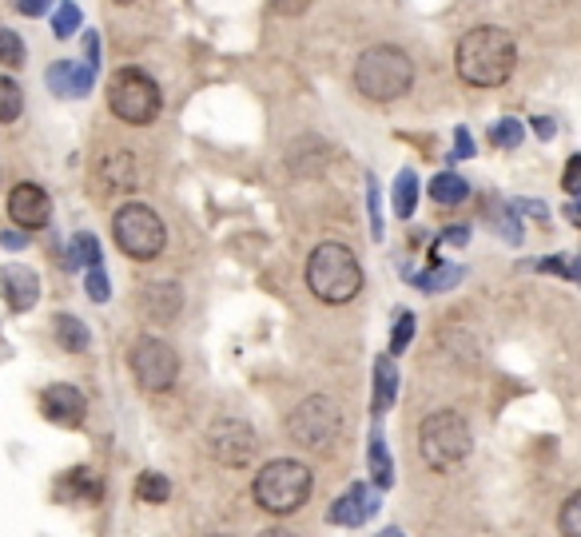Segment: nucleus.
I'll return each instance as SVG.
<instances>
[{
	"mask_svg": "<svg viewBox=\"0 0 581 537\" xmlns=\"http://www.w3.org/2000/svg\"><path fill=\"white\" fill-rule=\"evenodd\" d=\"M454 68L474 88H502L518 68V45L506 28L478 24L454 48Z\"/></svg>",
	"mask_w": 581,
	"mask_h": 537,
	"instance_id": "1",
	"label": "nucleus"
},
{
	"mask_svg": "<svg viewBox=\"0 0 581 537\" xmlns=\"http://www.w3.org/2000/svg\"><path fill=\"white\" fill-rule=\"evenodd\" d=\"M307 287L319 303H350L362 291V263L347 243H319L307 255Z\"/></svg>",
	"mask_w": 581,
	"mask_h": 537,
	"instance_id": "2",
	"label": "nucleus"
},
{
	"mask_svg": "<svg viewBox=\"0 0 581 537\" xmlns=\"http://www.w3.org/2000/svg\"><path fill=\"white\" fill-rule=\"evenodd\" d=\"M415 84V64L398 45H371L355 60V88L374 104H391L410 92Z\"/></svg>",
	"mask_w": 581,
	"mask_h": 537,
	"instance_id": "3",
	"label": "nucleus"
},
{
	"mask_svg": "<svg viewBox=\"0 0 581 537\" xmlns=\"http://www.w3.org/2000/svg\"><path fill=\"white\" fill-rule=\"evenodd\" d=\"M470 450H474V434H470V422L458 410H434V414L422 419L419 454L431 470L446 474V470L462 466Z\"/></svg>",
	"mask_w": 581,
	"mask_h": 537,
	"instance_id": "4",
	"label": "nucleus"
},
{
	"mask_svg": "<svg viewBox=\"0 0 581 537\" xmlns=\"http://www.w3.org/2000/svg\"><path fill=\"white\" fill-rule=\"evenodd\" d=\"M311 470L302 466L299 458H280V462H268V466L256 474V494L259 510H268L275 517H287V514H299L307 498H311Z\"/></svg>",
	"mask_w": 581,
	"mask_h": 537,
	"instance_id": "5",
	"label": "nucleus"
},
{
	"mask_svg": "<svg viewBox=\"0 0 581 537\" xmlns=\"http://www.w3.org/2000/svg\"><path fill=\"white\" fill-rule=\"evenodd\" d=\"M108 108L132 128H148L163 112V92L144 68H116L108 80Z\"/></svg>",
	"mask_w": 581,
	"mask_h": 537,
	"instance_id": "6",
	"label": "nucleus"
},
{
	"mask_svg": "<svg viewBox=\"0 0 581 537\" xmlns=\"http://www.w3.org/2000/svg\"><path fill=\"white\" fill-rule=\"evenodd\" d=\"M112 239L128 259L136 263H148V259H160L163 247H168V227H163L160 211L148 208V203H124L112 215Z\"/></svg>",
	"mask_w": 581,
	"mask_h": 537,
	"instance_id": "7",
	"label": "nucleus"
},
{
	"mask_svg": "<svg viewBox=\"0 0 581 537\" xmlns=\"http://www.w3.org/2000/svg\"><path fill=\"white\" fill-rule=\"evenodd\" d=\"M343 434V410L335 398L311 395L287 414V438L302 450H331Z\"/></svg>",
	"mask_w": 581,
	"mask_h": 537,
	"instance_id": "8",
	"label": "nucleus"
},
{
	"mask_svg": "<svg viewBox=\"0 0 581 537\" xmlns=\"http://www.w3.org/2000/svg\"><path fill=\"white\" fill-rule=\"evenodd\" d=\"M128 366L136 374V383L148 390V395H163L172 390L175 378H180V354L168 339H156V335H140L132 342L128 351Z\"/></svg>",
	"mask_w": 581,
	"mask_h": 537,
	"instance_id": "9",
	"label": "nucleus"
},
{
	"mask_svg": "<svg viewBox=\"0 0 581 537\" xmlns=\"http://www.w3.org/2000/svg\"><path fill=\"white\" fill-rule=\"evenodd\" d=\"M208 454L223 466H247L259 454V434L244 419H215L208 426Z\"/></svg>",
	"mask_w": 581,
	"mask_h": 537,
	"instance_id": "10",
	"label": "nucleus"
},
{
	"mask_svg": "<svg viewBox=\"0 0 581 537\" xmlns=\"http://www.w3.org/2000/svg\"><path fill=\"white\" fill-rule=\"evenodd\" d=\"M9 220L24 232H40L52 220V199L40 184H16L9 191Z\"/></svg>",
	"mask_w": 581,
	"mask_h": 537,
	"instance_id": "11",
	"label": "nucleus"
},
{
	"mask_svg": "<svg viewBox=\"0 0 581 537\" xmlns=\"http://www.w3.org/2000/svg\"><path fill=\"white\" fill-rule=\"evenodd\" d=\"M379 514V494L367 486V482H355V486H347V494H338L335 505L326 510V522L331 526H362V522H371V517Z\"/></svg>",
	"mask_w": 581,
	"mask_h": 537,
	"instance_id": "12",
	"label": "nucleus"
},
{
	"mask_svg": "<svg viewBox=\"0 0 581 537\" xmlns=\"http://www.w3.org/2000/svg\"><path fill=\"white\" fill-rule=\"evenodd\" d=\"M40 410H45V419L52 422V426H64V430H72V426H81L84 422V410H88V402H84V395L76 390V386L69 383H52L40 390Z\"/></svg>",
	"mask_w": 581,
	"mask_h": 537,
	"instance_id": "13",
	"label": "nucleus"
},
{
	"mask_svg": "<svg viewBox=\"0 0 581 537\" xmlns=\"http://www.w3.org/2000/svg\"><path fill=\"white\" fill-rule=\"evenodd\" d=\"M0 295H4V303L12 311H33L40 303V275L33 267H24V263H4L0 267Z\"/></svg>",
	"mask_w": 581,
	"mask_h": 537,
	"instance_id": "14",
	"label": "nucleus"
},
{
	"mask_svg": "<svg viewBox=\"0 0 581 537\" xmlns=\"http://www.w3.org/2000/svg\"><path fill=\"white\" fill-rule=\"evenodd\" d=\"M96 68H100V64H92V60H81V64H76V60H60V64H52V68L45 72V80L57 96L81 100V96L92 92Z\"/></svg>",
	"mask_w": 581,
	"mask_h": 537,
	"instance_id": "15",
	"label": "nucleus"
},
{
	"mask_svg": "<svg viewBox=\"0 0 581 537\" xmlns=\"http://www.w3.org/2000/svg\"><path fill=\"white\" fill-rule=\"evenodd\" d=\"M180 307H184V291H180V283L175 279H156V283H144L140 291V311L148 319H160V323H172L180 315Z\"/></svg>",
	"mask_w": 581,
	"mask_h": 537,
	"instance_id": "16",
	"label": "nucleus"
},
{
	"mask_svg": "<svg viewBox=\"0 0 581 537\" xmlns=\"http://www.w3.org/2000/svg\"><path fill=\"white\" fill-rule=\"evenodd\" d=\"M395 395H398L395 354H383V359H374V398H371L374 414H386V410L395 407Z\"/></svg>",
	"mask_w": 581,
	"mask_h": 537,
	"instance_id": "17",
	"label": "nucleus"
},
{
	"mask_svg": "<svg viewBox=\"0 0 581 537\" xmlns=\"http://www.w3.org/2000/svg\"><path fill=\"white\" fill-rule=\"evenodd\" d=\"M100 184L104 191H136V160L132 152H112L100 164Z\"/></svg>",
	"mask_w": 581,
	"mask_h": 537,
	"instance_id": "18",
	"label": "nucleus"
},
{
	"mask_svg": "<svg viewBox=\"0 0 581 537\" xmlns=\"http://www.w3.org/2000/svg\"><path fill=\"white\" fill-rule=\"evenodd\" d=\"M52 335H57V342L69 354H84L88 347H92V330L84 327L76 315H57V319H52Z\"/></svg>",
	"mask_w": 581,
	"mask_h": 537,
	"instance_id": "19",
	"label": "nucleus"
},
{
	"mask_svg": "<svg viewBox=\"0 0 581 537\" xmlns=\"http://www.w3.org/2000/svg\"><path fill=\"white\" fill-rule=\"evenodd\" d=\"M367 466H371V478L379 490H391V486H395V462H391L386 438L379 430L371 434V446H367Z\"/></svg>",
	"mask_w": 581,
	"mask_h": 537,
	"instance_id": "20",
	"label": "nucleus"
},
{
	"mask_svg": "<svg viewBox=\"0 0 581 537\" xmlns=\"http://www.w3.org/2000/svg\"><path fill=\"white\" fill-rule=\"evenodd\" d=\"M427 191H431V199L438 203V208H458L462 199H470V184H466L458 172H438Z\"/></svg>",
	"mask_w": 581,
	"mask_h": 537,
	"instance_id": "21",
	"label": "nucleus"
},
{
	"mask_svg": "<svg viewBox=\"0 0 581 537\" xmlns=\"http://www.w3.org/2000/svg\"><path fill=\"white\" fill-rule=\"evenodd\" d=\"M76 267H100V243H96L92 232H76L69 243V255H64V271H76Z\"/></svg>",
	"mask_w": 581,
	"mask_h": 537,
	"instance_id": "22",
	"label": "nucleus"
},
{
	"mask_svg": "<svg viewBox=\"0 0 581 537\" xmlns=\"http://www.w3.org/2000/svg\"><path fill=\"white\" fill-rule=\"evenodd\" d=\"M466 271L462 267H454V263H434L431 271H422V275H415V287L427 295H438V291H450L454 283L462 279Z\"/></svg>",
	"mask_w": 581,
	"mask_h": 537,
	"instance_id": "23",
	"label": "nucleus"
},
{
	"mask_svg": "<svg viewBox=\"0 0 581 537\" xmlns=\"http://www.w3.org/2000/svg\"><path fill=\"white\" fill-rule=\"evenodd\" d=\"M415 208H419V176L410 167H403L395 179V215L398 220H410Z\"/></svg>",
	"mask_w": 581,
	"mask_h": 537,
	"instance_id": "24",
	"label": "nucleus"
},
{
	"mask_svg": "<svg viewBox=\"0 0 581 537\" xmlns=\"http://www.w3.org/2000/svg\"><path fill=\"white\" fill-rule=\"evenodd\" d=\"M24 112V92L12 76H0V124H16Z\"/></svg>",
	"mask_w": 581,
	"mask_h": 537,
	"instance_id": "25",
	"label": "nucleus"
},
{
	"mask_svg": "<svg viewBox=\"0 0 581 537\" xmlns=\"http://www.w3.org/2000/svg\"><path fill=\"white\" fill-rule=\"evenodd\" d=\"M136 498L148 505H163L172 498V482L163 478V474H156V470H148V474H140V482H136Z\"/></svg>",
	"mask_w": 581,
	"mask_h": 537,
	"instance_id": "26",
	"label": "nucleus"
},
{
	"mask_svg": "<svg viewBox=\"0 0 581 537\" xmlns=\"http://www.w3.org/2000/svg\"><path fill=\"white\" fill-rule=\"evenodd\" d=\"M76 28H84L81 4H72V0H60V9L52 12V36H57V40H69V36H76Z\"/></svg>",
	"mask_w": 581,
	"mask_h": 537,
	"instance_id": "27",
	"label": "nucleus"
},
{
	"mask_svg": "<svg viewBox=\"0 0 581 537\" xmlns=\"http://www.w3.org/2000/svg\"><path fill=\"white\" fill-rule=\"evenodd\" d=\"M522 136H526L522 120H514V116L498 120V124H490V143H494V148H518V143H522Z\"/></svg>",
	"mask_w": 581,
	"mask_h": 537,
	"instance_id": "28",
	"label": "nucleus"
},
{
	"mask_svg": "<svg viewBox=\"0 0 581 537\" xmlns=\"http://www.w3.org/2000/svg\"><path fill=\"white\" fill-rule=\"evenodd\" d=\"M367 211H371V239H383L386 223H383V199H379V176L367 172Z\"/></svg>",
	"mask_w": 581,
	"mask_h": 537,
	"instance_id": "29",
	"label": "nucleus"
},
{
	"mask_svg": "<svg viewBox=\"0 0 581 537\" xmlns=\"http://www.w3.org/2000/svg\"><path fill=\"white\" fill-rule=\"evenodd\" d=\"M84 295H88L92 303H108V299H112V283H108V271L104 267H88V271H84Z\"/></svg>",
	"mask_w": 581,
	"mask_h": 537,
	"instance_id": "30",
	"label": "nucleus"
},
{
	"mask_svg": "<svg viewBox=\"0 0 581 537\" xmlns=\"http://www.w3.org/2000/svg\"><path fill=\"white\" fill-rule=\"evenodd\" d=\"M558 529L561 537H581V490L566 498V505H561L558 514Z\"/></svg>",
	"mask_w": 581,
	"mask_h": 537,
	"instance_id": "31",
	"label": "nucleus"
},
{
	"mask_svg": "<svg viewBox=\"0 0 581 537\" xmlns=\"http://www.w3.org/2000/svg\"><path fill=\"white\" fill-rule=\"evenodd\" d=\"M0 64L4 68H21L24 64V40L12 28H0Z\"/></svg>",
	"mask_w": 581,
	"mask_h": 537,
	"instance_id": "32",
	"label": "nucleus"
},
{
	"mask_svg": "<svg viewBox=\"0 0 581 537\" xmlns=\"http://www.w3.org/2000/svg\"><path fill=\"white\" fill-rule=\"evenodd\" d=\"M415 315L410 311H398V319H395V330H391V354H403L410 347V339H415Z\"/></svg>",
	"mask_w": 581,
	"mask_h": 537,
	"instance_id": "33",
	"label": "nucleus"
},
{
	"mask_svg": "<svg viewBox=\"0 0 581 537\" xmlns=\"http://www.w3.org/2000/svg\"><path fill=\"white\" fill-rule=\"evenodd\" d=\"M561 187H566L570 196H581V155H570V164L561 172Z\"/></svg>",
	"mask_w": 581,
	"mask_h": 537,
	"instance_id": "34",
	"label": "nucleus"
},
{
	"mask_svg": "<svg viewBox=\"0 0 581 537\" xmlns=\"http://www.w3.org/2000/svg\"><path fill=\"white\" fill-rule=\"evenodd\" d=\"M494 227H498V232L506 235V239H510V243H522V227H518V223H514V208L498 211V220H494Z\"/></svg>",
	"mask_w": 581,
	"mask_h": 537,
	"instance_id": "35",
	"label": "nucleus"
},
{
	"mask_svg": "<svg viewBox=\"0 0 581 537\" xmlns=\"http://www.w3.org/2000/svg\"><path fill=\"white\" fill-rule=\"evenodd\" d=\"M474 155V136L466 128H454V160H470Z\"/></svg>",
	"mask_w": 581,
	"mask_h": 537,
	"instance_id": "36",
	"label": "nucleus"
},
{
	"mask_svg": "<svg viewBox=\"0 0 581 537\" xmlns=\"http://www.w3.org/2000/svg\"><path fill=\"white\" fill-rule=\"evenodd\" d=\"M12 9L33 21V16H45V12L52 9V0H12Z\"/></svg>",
	"mask_w": 581,
	"mask_h": 537,
	"instance_id": "37",
	"label": "nucleus"
},
{
	"mask_svg": "<svg viewBox=\"0 0 581 537\" xmlns=\"http://www.w3.org/2000/svg\"><path fill=\"white\" fill-rule=\"evenodd\" d=\"M518 215H534V220H546L549 211H546V203H537V199H514L510 203Z\"/></svg>",
	"mask_w": 581,
	"mask_h": 537,
	"instance_id": "38",
	"label": "nucleus"
},
{
	"mask_svg": "<svg viewBox=\"0 0 581 537\" xmlns=\"http://www.w3.org/2000/svg\"><path fill=\"white\" fill-rule=\"evenodd\" d=\"M271 9L283 12V16H302V12L311 9V0H268Z\"/></svg>",
	"mask_w": 581,
	"mask_h": 537,
	"instance_id": "39",
	"label": "nucleus"
},
{
	"mask_svg": "<svg viewBox=\"0 0 581 537\" xmlns=\"http://www.w3.org/2000/svg\"><path fill=\"white\" fill-rule=\"evenodd\" d=\"M84 60H92V64H100V36L92 33H84Z\"/></svg>",
	"mask_w": 581,
	"mask_h": 537,
	"instance_id": "40",
	"label": "nucleus"
},
{
	"mask_svg": "<svg viewBox=\"0 0 581 537\" xmlns=\"http://www.w3.org/2000/svg\"><path fill=\"white\" fill-rule=\"evenodd\" d=\"M530 124H534V136H537V140H554V132H558L549 116H534Z\"/></svg>",
	"mask_w": 581,
	"mask_h": 537,
	"instance_id": "41",
	"label": "nucleus"
},
{
	"mask_svg": "<svg viewBox=\"0 0 581 537\" xmlns=\"http://www.w3.org/2000/svg\"><path fill=\"white\" fill-rule=\"evenodd\" d=\"M466 239H470V232H466V227H450V232H442V239H438V243L466 247Z\"/></svg>",
	"mask_w": 581,
	"mask_h": 537,
	"instance_id": "42",
	"label": "nucleus"
},
{
	"mask_svg": "<svg viewBox=\"0 0 581 537\" xmlns=\"http://www.w3.org/2000/svg\"><path fill=\"white\" fill-rule=\"evenodd\" d=\"M0 243L9 247V251H21V247L28 243V239H24L21 232H4V235H0Z\"/></svg>",
	"mask_w": 581,
	"mask_h": 537,
	"instance_id": "43",
	"label": "nucleus"
},
{
	"mask_svg": "<svg viewBox=\"0 0 581 537\" xmlns=\"http://www.w3.org/2000/svg\"><path fill=\"white\" fill-rule=\"evenodd\" d=\"M259 537H299V534H290V529H283V526H271V529H263Z\"/></svg>",
	"mask_w": 581,
	"mask_h": 537,
	"instance_id": "44",
	"label": "nucleus"
},
{
	"mask_svg": "<svg viewBox=\"0 0 581 537\" xmlns=\"http://www.w3.org/2000/svg\"><path fill=\"white\" fill-rule=\"evenodd\" d=\"M379 537H403V529H398V526H386V529H383V534H379Z\"/></svg>",
	"mask_w": 581,
	"mask_h": 537,
	"instance_id": "45",
	"label": "nucleus"
},
{
	"mask_svg": "<svg viewBox=\"0 0 581 537\" xmlns=\"http://www.w3.org/2000/svg\"><path fill=\"white\" fill-rule=\"evenodd\" d=\"M116 4H136V0H116Z\"/></svg>",
	"mask_w": 581,
	"mask_h": 537,
	"instance_id": "46",
	"label": "nucleus"
},
{
	"mask_svg": "<svg viewBox=\"0 0 581 537\" xmlns=\"http://www.w3.org/2000/svg\"><path fill=\"white\" fill-rule=\"evenodd\" d=\"M211 537H227V534H211Z\"/></svg>",
	"mask_w": 581,
	"mask_h": 537,
	"instance_id": "47",
	"label": "nucleus"
}]
</instances>
